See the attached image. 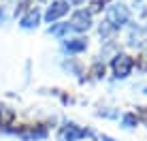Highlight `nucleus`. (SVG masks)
<instances>
[{"mask_svg": "<svg viewBox=\"0 0 147 141\" xmlns=\"http://www.w3.org/2000/svg\"><path fill=\"white\" fill-rule=\"evenodd\" d=\"M105 22L109 24L113 30H119L121 26L130 22V9L126 7L124 2H115L107 9V15H105Z\"/></svg>", "mask_w": 147, "mask_h": 141, "instance_id": "f257e3e1", "label": "nucleus"}, {"mask_svg": "<svg viewBox=\"0 0 147 141\" xmlns=\"http://www.w3.org/2000/svg\"><path fill=\"white\" fill-rule=\"evenodd\" d=\"M85 137H96V133L92 128H83L75 122H66L64 126H60L58 141H81Z\"/></svg>", "mask_w": 147, "mask_h": 141, "instance_id": "f03ea898", "label": "nucleus"}, {"mask_svg": "<svg viewBox=\"0 0 147 141\" xmlns=\"http://www.w3.org/2000/svg\"><path fill=\"white\" fill-rule=\"evenodd\" d=\"M7 133L17 135L24 141H40V139H47L49 130L45 124H28V126H22V128H9Z\"/></svg>", "mask_w": 147, "mask_h": 141, "instance_id": "7ed1b4c3", "label": "nucleus"}, {"mask_svg": "<svg viewBox=\"0 0 147 141\" xmlns=\"http://www.w3.org/2000/svg\"><path fill=\"white\" fill-rule=\"evenodd\" d=\"M134 68V58L128 54H115L111 58V70H113L115 79H126Z\"/></svg>", "mask_w": 147, "mask_h": 141, "instance_id": "20e7f679", "label": "nucleus"}, {"mask_svg": "<svg viewBox=\"0 0 147 141\" xmlns=\"http://www.w3.org/2000/svg\"><path fill=\"white\" fill-rule=\"evenodd\" d=\"M68 24H70V30H75V32H85V30L92 28V13L90 11H75Z\"/></svg>", "mask_w": 147, "mask_h": 141, "instance_id": "39448f33", "label": "nucleus"}, {"mask_svg": "<svg viewBox=\"0 0 147 141\" xmlns=\"http://www.w3.org/2000/svg\"><path fill=\"white\" fill-rule=\"evenodd\" d=\"M68 13V2L66 0H55V2L49 4V9L45 11V22L47 24H53V22H58L62 15H66Z\"/></svg>", "mask_w": 147, "mask_h": 141, "instance_id": "423d86ee", "label": "nucleus"}, {"mask_svg": "<svg viewBox=\"0 0 147 141\" xmlns=\"http://www.w3.org/2000/svg\"><path fill=\"white\" fill-rule=\"evenodd\" d=\"M38 22H40V11L38 7H30L26 15H22V19H19V26H22L24 30H34L38 28Z\"/></svg>", "mask_w": 147, "mask_h": 141, "instance_id": "0eeeda50", "label": "nucleus"}, {"mask_svg": "<svg viewBox=\"0 0 147 141\" xmlns=\"http://www.w3.org/2000/svg\"><path fill=\"white\" fill-rule=\"evenodd\" d=\"M15 118H17V111L11 107V105H0V130H4L7 133L9 128H13V122Z\"/></svg>", "mask_w": 147, "mask_h": 141, "instance_id": "6e6552de", "label": "nucleus"}, {"mask_svg": "<svg viewBox=\"0 0 147 141\" xmlns=\"http://www.w3.org/2000/svg\"><path fill=\"white\" fill-rule=\"evenodd\" d=\"M85 49H88V39L85 37H75L64 41V52L68 54H83Z\"/></svg>", "mask_w": 147, "mask_h": 141, "instance_id": "1a4fd4ad", "label": "nucleus"}, {"mask_svg": "<svg viewBox=\"0 0 147 141\" xmlns=\"http://www.w3.org/2000/svg\"><path fill=\"white\" fill-rule=\"evenodd\" d=\"M143 41H145V32H143V28H139V26H130L128 37H126V43H128L130 47H143Z\"/></svg>", "mask_w": 147, "mask_h": 141, "instance_id": "9d476101", "label": "nucleus"}, {"mask_svg": "<svg viewBox=\"0 0 147 141\" xmlns=\"http://www.w3.org/2000/svg\"><path fill=\"white\" fill-rule=\"evenodd\" d=\"M105 62L102 60H96V62L90 66V70H88V75H90V79H94V81H98V79H102L105 77Z\"/></svg>", "mask_w": 147, "mask_h": 141, "instance_id": "9b49d317", "label": "nucleus"}, {"mask_svg": "<svg viewBox=\"0 0 147 141\" xmlns=\"http://www.w3.org/2000/svg\"><path fill=\"white\" fill-rule=\"evenodd\" d=\"M68 30H70V24H51V26H49V34L62 39V37L68 34Z\"/></svg>", "mask_w": 147, "mask_h": 141, "instance_id": "f8f14e48", "label": "nucleus"}, {"mask_svg": "<svg viewBox=\"0 0 147 141\" xmlns=\"http://www.w3.org/2000/svg\"><path fill=\"white\" fill-rule=\"evenodd\" d=\"M121 126L124 128H134V126H139V115L136 113H124L121 115Z\"/></svg>", "mask_w": 147, "mask_h": 141, "instance_id": "ddd939ff", "label": "nucleus"}, {"mask_svg": "<svg viewBox=\"0 0 147 141\" xmlns=\"http://www.w3.org/2000/svg\"><path fill=\"white\" fill-rule=\"evenodd\" d=\"M105 4H109V0H94L92 2V9H90V13H96V11H102Z\"/></svg>", "mask_w": 147, "mask_h": 141, "instance_id": "4468645a", "label": "nucleus"}, {"mask_svg": "<svg viewBox=\"0 0 147 141\" xmlns=\"http://www.w3.org/2000/svg\"><path fill=\"white\" fill-rule=\"evenodd\" d=\"M64 68H68V70H73L75 75H79L81 73V66L77 62H73V60H68V62H64Z\"/></svg>", "mask_w": 147, "mask_h": 141, "instance_id": "2eb2a0df", "label": "nucleus"}, {"mask_svg": "<svg viewBox=\"0 0 147 141\" xmlns=\"http://www.w3.org/2000/svg\"><path fill=\"white\" fill-rule=\"evenodd\" d=\"M139 70H147V54L139 56Z\"/></svg>", "mask_w": 147, "mask_h": 141, "instance_id": "dca6fc26", "label": "nucleus"}, {"mask_svg": "<svg viewBox=\"0 0 147 141\" xmlns=\"http://www.w3.org/2000/svg\"><path fill=\"white\" fill-rule=\"evenodd\" d=\"M96 115H100V118H117V111H96Z\"/></svg>", "mask_w": 147, "mask_h": 141, "instance_id": "f3484780", "label": "nucleus"}, {"mask_svg": "<svg viewBox=\"0 0 147 141\" xmlns=\"http://www.w3.org/2000/svg\"><path fill=\"white\" fill-rule=\"evenodd\" d=\"M66 2H68V4H83L85 0H66Z\"/></svg>", "mask_w": 147, "mask_h": 141, "instance_id": "a211bd4d", "label": "nucleus"}, {"mask_svg": "<svg viewBox=\"0 0 147 141\" xmlns=\"http://www.w3.org/2000/svg\"><path fill=\"white\" fill-rule=\"evenodd\" d=\"M100 141H115V139L109 137V135H102V137H100Z\"/></svg>", "mask_w": 147, "mask_h": 141, "instance_id": "6ab92c4d", "label": "nucleus"}, {"mask_svg": "<svg viewBox=\"0 0 147 141\" xmlns=\"http://www.w3.org/2000/svg\"><path fill=\"white\" fill-rule=\"evenodd\" d=\"M0 22H4V11H2V7H0Z\"/></svg>", "mask_w": 147, "mask_h": 141, "instance_id": "aec40b11", "label": "nucleus"}, {"mask_svg": "<svg viewBox=\"0 0 147 141\" xmlns=\"http://www.w3.org/2000/svg\"><path fill=\"white\" fill-rule=\"evenodd\" d=\"M40 2H49V0H40Z\"/></svg>", "mask_w": 147, "mask_h": 141, "instance_id": "412c9836", "label": "nucleus"}]
</instances>
